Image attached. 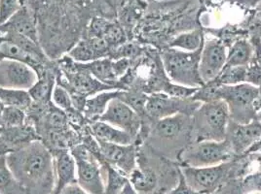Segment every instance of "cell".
<instances>
[{"label":"cell","mask_w":261,"mask_h":194,"mask_svg":"<svg viewBox=\"0 0 261 194\" xmlns=\"http://www.w3.org/2000/svg\"><path fill=\"white\" fill-rule=\"evenodd\" d=\"M235 153L228 141H203L190 143L177 154L181 166L207 167L232 161Z\"/></svg>","instance_id":"4"},{"label":"cell","mask_w":261,"mask_h":194,"mask_svg":"<svg viewBox=\"0 0 261 194\" xmlns=\"http://www.w3.org/2000/svg\"><path fill=\"white\" fill-rule=\"evenodd\" d=\"M109 23H110V21L102 18V17L93 18L90 22V24L88 25L86 37L102 38Z\"/></svg>","instance_id":"33"},{"label":"cell","mask_w":261,"mask_h":194,"mask_svg":"<svg viewBox=\"0 0 261 194\" xmlns=\"http://www.w3.org/2000/svg\"><path fill=\"white\" fill-rule=\"evenodd\" d=\"M67 56L78 63H88L98 59L91 40L88 37H84L74 44L68 51Z\"/></svg>","instance_id":"26"},{"label":"cell","mask_w":261,"mask_h":194,"mask_svg":"<svg viewBox=\"0 0 261 194\" xmlns=\"http://www.w3.org/2000/svg\"><path fill=\"white\" fill-rule=\"evenodd\" d=\"M153 128V137L158 142L169 144L186 138L191 143V117L189 116L178 114L157 120Z\"/></svg>","instance_id":"13"},{"label":"cell","mask_w":261,"mask_h":194,"mask_svg":"<svg viewBox=\"0 0 261 194\" xmlns=\"http://www.w3.org/2000/svg\"><path fill=\"white\" fill-rule=\"evenodd\" d=\"M37 80L38 75L32 66L19 60L0 59V87L29 90Z\"/></svg>","instance_id":"10"},{"label":"cell","mask_w":261,"mask_h":194,"mask_svg":"<svg viewBox=\"0 0 261 194\" xmlns=\"http://www.w3.org/2000/svg\"><path fill=\"white\" fill-rule=\"evenodd\" d=\"M204 34L201 29L185 33L176 36L170 43V48L182 49L186 52H194L204 46Z\"/></svg>","instance_id":"24"},{"label":"cell","mask_w":261,"mask_h":194,"mask_svg":"<svg viewBox=\"0 0 261 194\" xmlns=\"http://www.w3.org/2000/svg\"><path fill=\"white\" fill-rule=\"evenodd\" d=\"M220 97L228 107L230 120L247 124L256 117L255 104L258 98V87L247 83L235 86H221Z\"/></svg>","instance_id":"5"},{"label":"cell","mask_w":261,"mask_h":194,"mask_svg":"<svg viewBox=\"0 0 261 194\" xmlns=\"http://www.w3.org/2000/svg\"><path fill=\"white\" fill-rule=\"evenodd\" d=\"M199 87H190V86H182L178 84H174L171 81H167L162 87V91L169 96L187 99L191 98L196 93Z\"/></svg>","instance_id":"31"},{"label":"cell","mask_w":261,"mask_h":194,"mask_svg":"<svg viewBox=\"0 0 261 194\" xmlns=\"http://www.w3.org/2000/svg\"><path fill=\"white\" fill-rule=\"evenodd\" d=\"M129 181L139 194H158V174L149 165L137 158V166L129 175Z\"/></svg>","instance_id":"17"},{"label":"cell","mask_w":261,"mask_h":194,"mask_svg":"<svg viewBox=\"0 0 261 194\" xmlns=\"http://www.w3.org/2000/svg\"><path fill=\"white\" fill-rule=\"evenodd\" d=\"M229 120L223 100L202 103L191 116V143L225 140Z\"/></svg>","instance_id":"2"},{"label":"cell","mask_w":261,"mask_h":194,"mask_svg":"<svg viewBox=\"0 0 261 194\" xmlns=\"http://www.w3.org/2000/svg\"><path fill=\"white\" fill-rule=\"evenodd\" d=\"M102 38L109 44L112 51L126 42V34L124 28L116 22H110Z\"/></svg>","instance_id":"30"},{"label":"cell","mask_w":261,"mask_h":194,"mask_svg":"<svg viewBox=\"0 0 261 194\" xmlns=\"http://www.w3.org/2000/svg\"><path fill=\"white\" fill-rule=\"evenodd\" d=\"M166 194H202L194 190L188 183H186L185 177L180 169L178 168V183L173 190Z\"/></svg>","instance_id":"35"},{"label":"cell","mask_w":261,"mask_h":194,"mask_svg":"<svg viewBox=\"0 0 261 194\" xmlns=\"http://www.w3.org/2000/svg\"><path fill=\"white\" fill-rule=\"evenodd\" d=\"M27 111L18 107L5 106L0 117V127H16L27 122Z\"/></svg>","instance_id":"28"},{"label":"cell","mask_w":261,"mask_h":194,"mask_svg":"<svg viewBox=\"0 0 261 194\" xmlns=\"http://www.w3.org/2000/svg\"><path fill=\"white\" fill-rule=\"evenodd\" d=\"M2 25L8 30L21 34L33 42L40 44L35 13L24 4L20 11L17 12L8 22Z\"/></svg>","instance_id":"16"},{"label":"cell","mask_w":261,"mask_h":194,"mask_svg":"<svg viewBox=\"0 0 261 194\" xmlns=\"http://www.w3.org/2000/svg\"><path fill=\"white\" fill-rule=\"evenodd\" d=\"M216 1H219V0H216Z\"/></svg>","instance_id":"43"},{"label":"cell","mask_w":261,"mask_h":194,"mask_svg":"<svg viewBox=\"0 0 261 194\" xmlns=\"http://www.w3.org/2000/svg\"><path fill=\"white\" fill-rule=\"evenodd\" d=\"M4 105H3V103L0 101V117H1V114H2V111H3V109H4Z\"/></svg>","instance_id":"42"},{"label":"cell","mask_w":261,"mask_h":194,"mask_svg":"<svg viewBox=\"0 0 261 194\" xmlns=\"http://www.w3.org/2000/svg\"><path fill=\"white\" fill-rule=\"evenodd\" d=\"M202 50L203 47L194 52L178 51L174 48L163 51L161 60L165 73L171 82L190 87L205 85L199 72Z\"/></svg>","instance_id":"3"},{"label":"cell","mask_w":261,"mask_h":194,"mask_svg":"<svg viewBox=\"0 0 261 194\" xmlns=\"http://www.w3.org/2000/svg\"><path fill=\"white\" fill-rule=\"evenodd\" d=\"M119 194H139L137 192V190L134 188V186L132 185L130 181L126 183V185L124 186V188L121 190Z\"/></svg>","instance_id":"39"},{"label":"cell","mask_w":261,"mask_h":194,"mask_svg":"<svg viewBox=\"0 0 261 194\" xmlns=\"http://www.w3.org/2000/svg\"><path fill=\"white\" fill-rule=\"evenodd\" d=\"M231 2H236L239 5H244L246 7H253L259 0H229Z\"/></svg>","instance_id":"38"},{"label":"cell","mask_w":261,"mask_h":194,"mask_svg":"<svg viewBox=\"0 0 261 194\" xmlns=\"http://www.w3.org/2000/svg\"><path fill=\"white\" fill-rule=\"evenodd\" d=\"M99 149V163L105 161L119 169L129 177L137 166L138 152L137 145H118L98 141Z\"/></svg>","instance_id":"11"},{"label":"cell","mask_w":261,"mask_h":194,"mask_svg":"<svg viewBox=\"0 0 261 194\" xmlns=\"http://www.w3.org/2000/svg\"><path fill=\"white\" fill-rule=\"evenodd\" d=\"M246 83L257 87L261 85V66L252 59L250 64L247 66Z\"/></svg>","instance_id":"34"},{"label":"cell","mask_w":261,"mask_h":194,"mask_svg":"<svg viewBox=\"0 0 261 194\" xmlns=\"http://www.w3.org/2000/svg\"><path fill=\"white\" fill-rule=\"evenodd\" d=\"M201 104V102L194 101L192 98L181 99L169 96L163 92H154L147 98L145 114L154 122L178 114L191 117Z\"/></svg>","instance_id":"8"},{"label":"cell","mask_w":261,"mask_h":194,"mask_svg":"<svg viewBox=\"0 0 261 194\" xmlns=\"http://www.w3.org/2000/svg\"><path fill=\"white\" fill-rule=\"evenodd\" d=\"M222 85H219L215 80L205 84L204 86L199 87L195 94L191 97L192 100L201 103H207L212 101L221 100L220 97V88Z\"/></svg>","instance_id":"29"},{"label":"cell","mask_w":261,"mask_h":194,"mask_svg":"<svg viewBox=\"0 0 261 194\" xmlns=\"http://www.w3.org/2000/svg\"><path fill=\"white\" fill-rule=\"evenodd\" d=\"M90 131L97 141L118 145H130L135 142L129 133L102 120L92 122L90 124Z\"/></svg>","instance_id":"19"},{"label":"cell","mask_w":261,"mask_h":194,"mask_svg":"<svg viewBox=\"0 0 261 194\" xmlns=\"http://www.w3.org/2000/svg\"><path fill=\"white\" fill-rule=\"evenodd\" d=\"M250 44L253 49L252 60H254L257 64L261 66V37L260 34L252 35L250 39Z\"/></svg>","instance_id":"36"},{"label":"cell","mask_w":261,"mask_h":194,"mask_svg":"<svg viewBox=\"0 0 261 194\" xmlns=\"http://www.w3.org/2000/svg\"><path fill=\"white\" fill-rule=\"evenodd\" d=\"M255 119L261 122V108L256 112V117H255Z\"/></svg>","instance_id":"41"},{"label":"cell","mask_w":261,"mask_h":194,"mask_svg":"<svg viewBox=\"0 0 261 194\" xmlns=\"http://www.w3.org/2000/svg\"><path fill=\"white\" fill-rule=\"evenodd\" d=\"M227 52L224 43L214 39L204 42L201 53L199 72L202 81L207 84L215 80L226 63Z\"/></svg>","instance_id":"12"},{"label":"cell","mask_w":261,"mask_h":194,"mask_svg":"<svg viewBox=\"0 0 261 194\" xmlns=\"http://www.w3.org/2000/svg\"><path fill=\"white\" fill-rule=\"evenodd\" d=\"M98 120H102L109 124L126 131L137 141L142 126L141 116L129 105L118 98L111 100L106 112Z\"/></svg>","instance_id":"9"},{"label":"cell","mask_w":261,"mask_h":194,"mask_svg":"<svg viewBox=\"0 0 261 194\" xmlns=\"http://www.w3.org/2000/svg\"><path fill=\"white\" fill-rule=\"evenodd\" d=\"M0 101L4 106L18 107L27 111L33 104V99L28 90L0 87Z\"/></svg>","instance_id":"23"},{"label":"cell","mask_w":261,"mask_h":194,"mask_svg":"<svg viewBox=\"0 0 261 194\" xmlns=\"http://www.w3.org/2000/svg\"><path fill=\"white\" fill-rule=\"evenodd\" d=\"M232 161L207 167L180 166L186 183L199 193L213 194L224 183L232 169Z\"/></svg>","instance_id":"7"},{"label":"cell","mask_w":261,"mask_h":194,"mask_svg":"<svg viewBox=\"0 0 261 194\" xmlns=\"http://www.w3.org/2000/svg\"><path fill=\"white\" fill-rule=\"evenodd\" d=\"M60 194H90L84 190L78 183H73L67 185L65 189Z\"/></svg>","instance_id":"37"},{"label":"cell","mask_w":261,"mask_h":194,"mask_svg":"<svg viewBox=\"0 0 261 194\" xmlns=\"http://www.w3.org/2000/svg\"><path fill=\"white\" fill-rule=\"evenodd\" d=\"M247 66H224L215 81L223 86H235L246 83Z\"/></svg>","instance_id":"27"},{"label":"cell","mask_w":261,"mask_h":194,"mask_svg":"<svg viewBox=\"0 0 261 194\" xmlns=\"http://www.w3.org/2000/svg\"><path fill=\"white\" fill-rule=\"evenodd\" d=\"M255 108H256V111H258L261 108V85L258 86V98H257V101L255 104Z\"/></svg>","instance_id":"40"},{"label":"cell","mask_w":261,"mask_h":194,"mask_svg":"<svg viewBox=\"0 0 261 194\" xmlns=\"http://www.w3.org/2000/svg\"><path fill=\"white\" fill-rule=\"evenodd\" d=\"M70 153L76 163L77 183L90 194H105L101 167L96 155L85 144H77Z\"/></svg>","instance_id":"6"},{"label":"cell","mask_w":261,"mask_h":194,"mask_svg":"<svg viewBox=\"0 0 261 194\" xmlns=\"http://www.w3.org/2000/svg\"><path fill=\"white\" fill-rule=\"evenodd\" d=\"M54 157L55 188L52 194H60L67 185L76 183V163L70 151H51Z\"/></svg>","instance_id":"15"},{"label":"cell","mask_w":261,"mask_h":194,"mask_svg":"<svg viewBox=\"0 0 261 194\" xmlns=\"http://www.w3.org/2000/svg\"><path fill=\"white\" fill-rule=\"evenodd\" d=\"M260 37H261V33H260Z\"/></svg>","instance_id":"44"},{"label":"cell","mask_w":261,"mask_h":194,"mask_svg":"<svg viewBox=\"0 0 261 194\" xmlns=\"http://www.w3.org/2000/svg\"><path fill=\"white\" fill-rule=\"evenodd\" d=\"M226 140L236 155H241L261 139V122L253 119L247 124H240L229 120L226 130Z\"/></svg>","instance_id":"14"},{"label":"cell","mask_w":261,"mask_h":194,"mask_svg":"<svg viewBox=\"0 0 261 194\" xmlns=\"http://www.w3.org/2000/svg\"><path fill=\"white\" fill-rule=\"evenodd\" d=\"M0 194H25L10 171L4 154H0Z\"/></svg>","instance_id":"25"},{"label":"cell","mask_w":261,"mask_h":194,"mask_svg":"<svg viewBox=\"0 0 261 194\" xmlns=\"http://www.w3.org/2000/svg\"><path fill=\"white\" fill-rule=\"evenodd\" d=\"M252 56L253 49L250 42L247 40H239L230 47L224 66H248Z\"/></svg>","instance_id":"22"},{"label":"cell","mask_w":261,"mask_h":194,"mask_svg":"<svg viewBox=\"0 0 261 194\" xmlns=\"http://www.w3.org/2000/svg\"><path fill=\"white\" fill-rule=\"evenodd\" d=\"M22 6V0H0V25L8 22Z\"/></svg>","instance_id":"32"},{"label":"cell","mask_w":261,"mask_h":194,"mask_svg":"<svg viewBox=\"0 0 261 194\" xmlns=\"http://www.w3.org/2000/svg\"><path fill=\"white\" fill-rule=\"evenodd\" d=\"M83 66L90 71V73L94 76L99 82L114 86L119 89L118 82L119 80L114 73L113 70V59L110 57H105L97 59L88 63H82Z\"/></svg>","instance_id":"20"},{"label":"cell","mask_w":261,"mask_h":194,"mask_svg":"<svg viewBox=\"0 0 261 194\" xmlns=\"http://www.w3.org/2000/svg\"><path fill=\"white\" fill-rule=\"evenodd\" d=\"M99 164L105 182V194H119L129 182V177L107 162Z\"/></svg>","instance_id":"21"},{"label":"cell","mask_w":261,"mask_h":194,"mask_svg":"<svg viewBox=\"0 0 261 194\" xmlns=\"http://www.w3.org/2000/svg\"><path fill=\"white\" fill-rule=\"evenodd\" d=\"M6 162L25 194H52L54 157L41 140H35L6 154Z\"/></svg>","instance_id":"1"},{"label":"cell","mask_w":261,"mask_h":194,"mask_svg":"<svg viewBox=\"0 0 261 194\" xmlns=\"http://www.w3.org/2000/svg\"><path fill=\"white\" fill-rule=\"evenodd\" d=\"M123 91L124 90L121 89L106 90L87 98L82 112L85 119L91 123L98 120L102 116V114L106 112L109 102L116 98L119 99L123 94Z\"/></svg>","instance_id":"18"}]
</instances>
